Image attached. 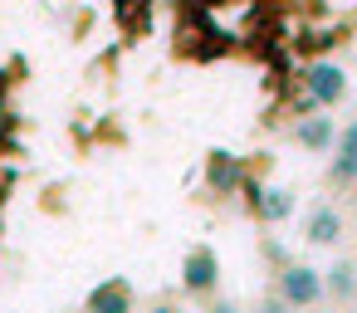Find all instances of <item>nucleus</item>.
I'll use <instances>...</instances> for the list:
<instances>
[{"instance_id":"obj_1","label":"nucleus","mask_w":357,"mask_h":313,"mask_svg":"<svg viewBox=\"0 0 357 313\" xmlns=\"http://www.w3.org/2000/svg\"><path fill=\"white\" fill-rule=\"evenodd\" d=\"M274 293L294 308V313H303V308H318L328 293H323V274L313 269V264H294V259H284L279 269H274Z\"/></svg>"},{"instance_id":"obj_2","label":"nucleus","mask_w":357,"mask_h":313,"mask_svg":"<svg viewBox=\"0 0 357 313\" xmlns=\"http://www.w3.org/2000/svg\"><path fill=\"white\" fill-rule=\"evenodd\" d=\"M181 293L186 298H215L220 293V254L211 245H191L181 259Z\"/></svg>"},{"instance_id":"obj_3","label":"nucleus","mask_w":357,"mask_h":313,"mask_svg":"<svg viewBox=\"0 0 357 313\" xmlns=\"http://www.w3.org/2000/svg\"><path fill=\"white\" fill-rule=\"evenodd\" d=\"M303 93H308L313 108L333 113V108L347 98V69L333 64V59H313V64L303 69Z\"/></svg>"},{"instance_id":"obj_4","label":"nucleus","mask_w":357,"mask_h":313,"mask_svg":"<svg viewBox=\"0 0 357 313\" xmlns=\"http://www.w3.org/2000/svg\"><path fill=\"white\" fill-rule=\"evenodd\" d=\"M333 142H337V118H328L323 108H313L308 118L294 123V147H303V152H313V157H328Z\"/></svg>"},{"instance_id":"obj_5","label":"nucleus","mask_w":357,"mask_h":313,"mask_svg":"<svg viewBox=\"0 0 357 313\" xmlns=\"http://www.w3.org/2000/svg\"><path fill=\"white\" fill-rule=\"evenodd\" d=\"M328 186H337V191L357 186V118H352L347 128H337L333 162H328Z\"/></svg>"},{"instance_id":"obj_6","label":"nucleus","mask_w":357,"mask_h":313,"mask_svg":"<svg viewBox=\"0 0 357 313\" xmlns=\"http://www.w3.org/2000/svg\"><path fill=\"white\" fill-rule=\"evenodd\" d=\"M84 313H132V284H128L123 274L93 284L89 298H84Z\"/></svg>"},{"instance_id":"obj_7","label":"nucleus","mask_w":357,"mask_h":313,"mask_svg":"<svg viewBox=\"0 0 357 313\" xmlns=\"http://www.w3.org/2000/svg\"><path fill=\"white\" fill-rule=\"evenodd\" d=\"M206 186L215 191V196H235L240 186H245V167H240V157H230V152H211L206 157Z\"/></svg>"},{"instance_id":"obj_8","label":"nucleus","mask_w":357,"mask_h":313,"mask_svg":"<svg viewBox=\"0 0 357 313\" xmlns=\"http://www.w3.org/2000/svg\"><path fill=\"white\" fill-rule=\"evenodd\" d=\"M303 240L308 245H337L342 240V211L333 206V201H318L313 211H308V225H303Z\"/></svg>"},{"instance_id":"obj_9","label":"nucleus","mask_w":357,"mask_h":313,"mask_svg":"<svg viewBox=\"0 0 357 313\" xmlns=\"http://www.w3.org/2000/svg\"><path fill=\"white\" fill-rule=\"evenodd\" d=\"M323 293H328L337 308H347V303L357 298V259H337V264H328V269H323Z\"/></svg>"},{"instance_id":"obj_10","label":"nucleus","mask_w":357,"mask_h":313,"mask_svg":"<svg viewBox=\"0 0 357 313\" xmlns=\"http://www.w3.org/2000/svg\"><path fill=\"white\" fill-rule=\"evenodd\" d=\"M201 308H206V313H240V303H230V298H220V293H215V298H206Z\"/></svg>"},{"instance_id":"obj_11","label":"nucleus","mask_w":357,"mask_h":313,"mask_svg":"<svg viewBox=\"0 0 357 313\" xmlns=\"http://www.w3.org/2000/svg\"><path fill=\"white\" fill-rule=\"evenodd\" d=\"M147 313H181V303H172V298H157Z\"/></svg>"},{"instance_id":"obj_12","label":"nucleus","mask_w":357,"mask_h":313,"mask_svg":"<svg viewBox=\"0 0 357 313\" xmlns=\"http://www.w3.org/2000/svg\"><path fill=\"white\" fill-rule=\"evenodd\" d=\"M259 313H264V308H259Z\"/></svg>"}]
</instances>
